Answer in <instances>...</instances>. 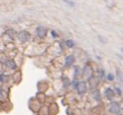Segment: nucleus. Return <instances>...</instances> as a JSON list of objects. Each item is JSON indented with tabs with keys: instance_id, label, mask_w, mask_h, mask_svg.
Masks as SVG:
<instances>
[{
	"instance_id": "nucleus-1",
	"label": "nucleus",
	"mask_w": 123,
	"mask_h": 115,
	"mask_svg": "<svg viewBox=\"0 0 123 115\" xmlns=\"http://www.w3.org/2000/svg\"><path fill=\"white\" fill-rule=\"evenodd\" d=\"M110 111L114 114H118L120 113V106L116 102H111L110 104Z\"/></svg>"
},
{
	"instance_id": "nucleus-2",
	"label": "nucleus",
	"mask_w": 123,
	"mask_h": 115,
	"mask_svg": "<svg viewBox=\"0 0 123 115\" xmlns=\"http://www.w3.org/2000/svg\"><path fill=\"white\" fill-rule=\"evenodd\" d=\"M46 29L43 26H39L36 29V34L40 38H45L46 35Z\"/></svg>"
},
{
	"instance_id": "nucleus-3",
	"label": "nucleus",
	"mask_w": 123,
	"mask_h": 115,
	"mask_svg": "<svg viewBox=\"0 0 123 115\" xmlns=\"http://www.w3.org/2000/svg\"><path fill=\"white\" fill-rule=\"evenodd\" d=\"M30 37H31L30 34L28 32H25V31H22V32H20L19 34V40H20L21 41H23V42H25L26 40H28L30 39Z\"/></svg>"
},
{
	"instance_id": "nucleus-4",
	"label": "nucleus",
	"mask_w": 123,
	"mask_h": 115,
	"mask_svg": "<svg viewBox=\"0 0 123 115\" xmlns=\"http://www.w3.org/2000/svg\"><path fill=\"white\" fill-rule=\"evenodd\" d=\"M76 88L78 89L79 93H84V92L86 91V84L84 81H81V82H79L77 85H76Z\"/></svg>"
},
{
	"instance_id": "nucleus-5",
	"label": "nucleus",
	"mask_w": 123,
	"mask_h": 115,
	"mask_svg": "<svg viewBox=\"0 0 123 115\" xmlns=\"http://www.w3.org/2000/svg\"><path fill=\"white\" fill-rule=\"evenodd\" d=\"M74 57L73 56H68V57H66L65 60V65L66 66H70L74 64Z\"/></svg>"
},
{
	"instance_id": "nucleus-6",
	"label": "nucleus",
	"mask_w": 123,
	"mask_h": 115,
	"mask_svg": "<svg viewBox=\"0 0 123 115\" xmlns=\"http://www.w3.org/2000/svg\"><path fill=\"white\" fill-rule=\"evenodd\" d=\"M105 95H106V97H107L108 99L112 100L115 96V92L111 89V88H108V89L105 90Z\"/></svg>"
},
{
	"instance_id": "nucleus-7",
	"label": "nucleus",
	"mask_w": 123,
	"mask_h": 115,
	"mask_svg": "<svg viewBox=\"0 0 123 115\" xmlns=\"http://www.w3.org/2000/svg\"><path fill=\"white\" fill-rule=\"evenodd\" d=\"M116 76H117V79L119 81V82L123 84V72L121 71H120L119 69L116 70Z\"/></svg>"
},
{
	"instance_id": "nucleus-8",
	"label": "nucleus",
	"mask_w": 123,
	"mask_h": 115,
	"mask_svg": "<svg viewBox=\"0 0 123 115\" xmlns=\"http://www.w3.org/2000/svg\"><path fill=\"white\" fill-rule=\"evenodd\" d=\"M6 66L9 68H10V69H14L15 68V64H14V61H12V60H9V61H6Z\"/></svg>"
},
{
	"instance_id": "nucleus-9",
	"label": "nucleus",
	"mask_w": 123,
	"mask_h": 115,
	"mask_svg": "<svg viewBox=\"0 0 123 115\" xmlns=\"http://www.w3.org/2000/svg\"><path fill=\"white\" fill-rule=\"evenodd\" d=\"M94 99H96L97 101H99V100L100 99V94H99V92L98 91L94 92Z\"/></svg>"
},
{
	"instance_id": "nucleus-10",
	"label": "nucleus",
	"mask_w": 123,
	"mask_h": 115,
	"mask_svg": "<svg viewBox=\"0 0 123 115\" xmlns=\"http://www.w3.org/2000/svg\"><path fill=\"white\" fill-rule=\"evenodd\" d=\"M66 45H67L68 47H73L74 46V42L71 40H68L66 41Z\"/></svg>"
},
{
	"instance_id": "nucleus-11",
	"label": "nucleus",
	"mask_w": 123,
	"mask_h": 115,
	"mask_svg": "<svg viewBox=\"0 0 123 115\" xmlns=\"http://www.w3.org/2000/svg\"><path fill=\"white\" fill-rule=\"evenodd\" d=\"M114 75L113 74H111V73H109L108 74V76H107V79L109 80V81H112V80H114Z\"/></svg>"
},
{
	"instance_id": "nucleus-12",
	"label": "nucleus",
	"mask_w": 123,
	"mask_h": 115,
	"mask_svg": "<svg viewBox=\"0 0 123 115\" xmlns=\"http://www.w3.org/2000/svg\"><path fill=\"white\" fill-rule=\"evenodd\" d=\"M99 77L101 78V80H103V81H104V79H105L104 71H99Z\"/></svg>"
},
{
	"instance_id": "nucleus-13",
	"label": "nucleus",
	"mask_w": 123,
	"mask_h": 115,
	"mask_svg": "<svg viewBox=\"0 0 123 115\" xmlns=\"http://www.w3.org/2000/svg\"><path fill=\"white\" fill-rule=\"evenodd\" d=\"M116 91L117 92V93L119 95H121V89H120L119 87H116Z\"/></svg>"
},
{
	"instance_id": "nucleus-14",
	"label": "nucleus",
	"mask_w": 123,
	"mask_h": 115,
	"mask_svg": "<svg viewBox=\"0 0 123 115\" xmlns=\"http://www.w3.org/2000/svg\"><path fill=\"white\" fill-rule=\"evenodd\" d=\"M51 34H52V36H53V37H56V36H57V35H56V32H55V31H51Z\"/></svg>"
},
{
	"instance_id": "nucleus-15",
	"label": "nucleus",
	"mask_w": 123,
	"mask_h": 115,
	"mask_svg": "<svg viewBox=\"0 0 123 115\" xmlns=\"http://www.w3.org/2000/svg\"><path fill=\"white\" fill-rule=\"evenodd\" d=\"M121 51H122V52H123V48H121Z\"/></svg>"
}]
</instances>
